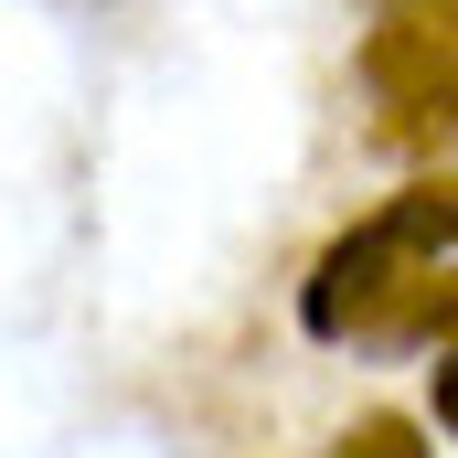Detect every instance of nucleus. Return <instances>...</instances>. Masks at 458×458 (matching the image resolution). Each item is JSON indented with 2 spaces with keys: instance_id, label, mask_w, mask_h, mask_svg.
<instances>
[{
  "instance_id": "1",
  "label": "nucleus",
  "mask_w": 458,
  "mask_h": 458,
  "mask_svg": "<svg viewBox=\"0 0 458 458\" xmlns=\"http://www.w3.org/2000/svg\"><path fill=\"white\" fill-rule=\"evenodd\" d=\"M448 256H458V182H416L320 256V277L299 288V320L320 342H394L416 299L448 277Z\"/></svg>"
},
{
  "instance_id": "2",
  "label": "nucleus",
  "mask_w": 458,
  "mask_h": 458,
  "mask_svg": "<svg viewBox=\"0 0 458 458\" xmlns=\"http://www.w3.org/2000/svg\"><path fill=\"white\" fill-rule=\"evenodd\" d=\"M362 86L384 97L394 128L458 117V0H416V11H394V21L362 43Z\"/></svg>"
},
{
  "instance_id": "3",
  "label": "nucleus",
  "mask_w": 458,
  "mask_h": 458,
  "mask_svg": "<svg viewBox=\"0 0 458 458\" xmlns=\"http://www.w3.org/2000/svg\"><path fill=\"white\" fill-rule=\"evenodd\" d=\"M331 458H427V448H416V427H405V416H362Z\"/></svg>"
},
{
  "instance_id": "4",
  "label": "nucleus",
  "mask_w": 458,
  "mask_h": 458,
  "mask_svg": "<svg viewBox=\"0 0 458 458\" xmlns=\"http://www.w3.org/2000/svg\"><path fill=\"white\" fill-rule=\"evenodd\" d=\"M427 331H448V342H458V267L437 277V288H427V299H416V320H405L394 342H427Z\"/></svg>"
},
{
  "instance_id": "5",
  "label": "nucleus",
  "mask_w": 458,
  "mask_h": 458,
  "mask_svg": "<svg viewBox=\"0 0 458 458\" xmlns=\"http://www.w3.org/2000/svg\"><path fill=\"white\" fill-rule=\"evenodd\" d=\"M437 427H458V352L437 362Z\"/></svg>"
}]
</instances>
